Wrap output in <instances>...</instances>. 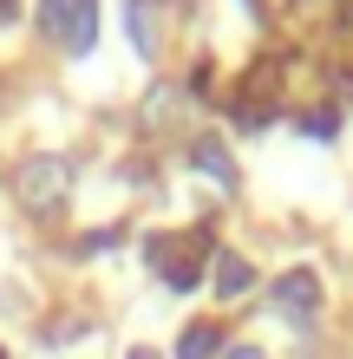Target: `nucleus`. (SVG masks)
Returning a JSON list of instances; mask_svg holds the SVG:
<instances>
[{
	"instance_id": "nucleus-1",
	"label": "nucleus",
	"mask_w": 353,
	"mask_h": 359,
	"mask_svg": "<svg viewBox=\"0 0 353 359\" xmlns=\"http://www.w3.org/2000/svg\"><path fill=\"white\" fill-rule=\"evenodd\" d=\"M203 248H210L203 229H190V236H144V262L164 274L171 294H190L203 281Z\"/></svg>"
},
{
	"instance_id": "nucleus-2",
	"label": "nucleus",
	"mask_w": 353,
	"mask_h": 359,
	"mask_svg": "<svg viewBox=\"0 0 353 359\" xmlns=\"http://www.w3.org/2000/svg\"><path fill=\"white\" fill-rule=\"evenodd\" d=\"M13 196L33 209V216H53V209H66L72 196V163L66 157H27L13 170Z\"/></svg>"
},
{
	"instance_id": "nucleus-3",
	"label": "nucleus",
	"mask_w": 353,
	"mask_h": 359,
	"mask_svg": "<svg viewBox=\"0 0 353 359\" xmlns=\"http://www.w3.org/2000/svg\"><path fill=\"white\" fill-rule=\"evenodd\" d=\"M268 301H275L288 320H314V313H321V274H314V268H288Z\"/></svg>"
},
{
	"instance_id": "nucleus-4",
	"label": "nucleus",
	"mask_w": 353,
	"mask_h": 359,
	"mask_svg": "<svg viewBox=\"0 0 353 359\" xmlns=\"http://www.w3.org/2000/svg\"><path fill=\"white\" fill-rule=\"evenodd\" d=\"M190 163H197V170L222 189V196H236V189H242V177H236V157H229V144H222V137L197 131V137H190Z\"/></svg>"
},
{
	"instance_id": "nucleus-5",
	"label": "nucleus",
	"mask_w": 353,
	"mask_h": 359,
	"mask_svg": "<svg viewBox=\"0 0 353 359\" xmlns=\"http://www.w3.org/2000/svg\"><path fill=\"white\" fill-rule=\"evenodd\" d=\"M124 33H131V46L144 53V66H151L157 46H164V33H157V7H151V0H124Z\"/></svg>"
},
{
	"instance_id": "nucleus-6",
	"label": "nucleus",
	"mask_w": 353,
	"mask_h": 359,
	"mask_svg": "<svg viewBox=\"0 0 353 359\" xmlns=\"http://www.w3.org/2000/svg\"><path fill=\"white\" fill-rule=\"evenodd\" d=\"M248 287H255V268H248L242 255H229V248H222V255H216V294H222V301H242Z\"/></svg>"
},
{
	"instance_id": "nucleus-7",
	"label": "nucleus",
	"mask_w": 353,
	"mask_h": 359,
	"mask_svg": "<svg viewBox=\"0 0 353 359\" xmlns=\"http://www.w3.org/2000/svg\"><path fill=\"white\" fill-rule=\"evenodd\" d=\"M216 353H222V327L216 320H197V327L177 333V359H216Z\"/></svg>"
},
{
	"instance_id": "nucleus-8",
	"label": "nucleus",
	"mask_w": 353,
	"mask_h": 359,
	"mask_svg": "<svg viewBox=\"0 0 353 359\" xmlns=\"http://www.w3.org/2000/svg\"><path fill=\"white\" fill-rule=\"evenodd\" d=\"M177 104H183L177 86H151V98H144V131H171V124H177Z\"/></svg>"
},
{
	"instance_id": "nucleus-9",
	"label": "nucleus",
	"mask_w": 353,
	"mask_h": 359,
	"mask_svg": "<svg viewBox=\"0 0 353 359\" xmlns=\"http://www.w3.org/2000/svg\"><path fill=\"white\" fill-rule=\"evenodd\" d=\"M98 46V0H79L72 27H66V53H92Z\"/></svg>"
},
{
	"instance_id": "nucleus-10",
	"label": "nucleus",
	"mask_w": 353,
	"mask_h": 359,
	"mask_svg": "<svg viewBox=\"0 0 353 359\" xmlns=\"http://www.w3.org/2000/svg\"><path fill=\"white\" fill-rule=\"evenodd\" d=\"M72 13H79V0H39V33H53V39H66V27H72Z\"/></svg>"
},
{
	"instance_id": "nucleus-11",
	"label": "nucleus",
	"mask_w": 353,
	"mask_h": 359,
	"mask_svg": "<svg viewBox=\"0 0 353 359\" xmlns=\"http://www.w3.org/2000/svg\"><path fill=\"white\" fill-rule=\"evenodd\" d=\"M295 124H301L307 137H321V144H327V137L340 131V111H334V104H321V111H307V118H295Z\"/></svg>"
},
{
	"instance_id": "nucleus-12",
	"label": "nucleus",
	"mask_w": 353,
	"mask_h": 359,
	"mask_svg": "<svg viewBox=\"0 0 353 359\" xmlns=\"http://www.w3.org/2000/svg\"><path fill=\"white\" fill-rule=\"evenodd\" d=\"M79 333H86V320H79V313H59V320H53L46 333H39V340H46V346H72Z\"/></svg>"
},
{
	"instance_id": "nucleus-13",
	"label": "nucleus",
	"mask_w": 353,
	"mask_h": 359,
	"mask_svg": "<svg viewBox=\"0 0 353 359\" xmlns=\"http://www.w3.org/2000/svg\"><path fill=\"white\" fill-rule=\"evenodd\" d=\"M222 359H262L255 346H222Z\"/></svg>"
},
{
	"instance_id": "nucleus-14",
	"label": "nucleus",
	"mask_w": 353,
	"mask_h": 359,
	"mask_svg": "<svg viewBox=\"0 0 353 359\" xmlns=\"http://www.w3.org/2000/svg\"><path fill=\"white\" fill-rule=\"evenodd\" d=\"M124 359H164L157 346H131V353H124Z\"/></svg>"
},
{
	"instance_id": "nucleus-15",
	"label": "nucleus",
	"mask_w": 353,
	"mask_h": 359,
	"mask_svg": "<svg viewBox=\"0 0 353 359\" xmlns=\"http://www.w3.org/2000/svg\"><path fill=\"white\" fill-rule=\"evenodd\" d=\"M0 359H7V353H0Z\"/></svg>"
}]
</instances>
